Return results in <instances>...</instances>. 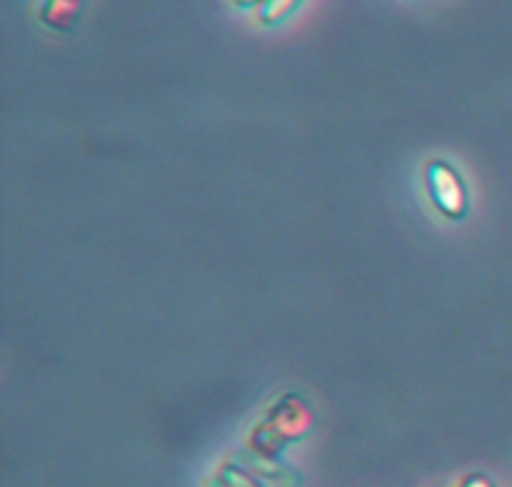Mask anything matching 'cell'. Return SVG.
<instances>
[{"instance_id":"1","label":"cell","mask_w":512,"mask_h":487,"mask_svg":"<svg viewBox=\"0 0 512 487\" xmlns=\"http://www.w3.org/2000/svg\"><path fill=\"white\" fill-rule=\"evenodd\" d=\"M315 428V413L298 395H283L270 408L268 418L250 435V448L263 458H280V450L288 443L308 438Z\"/></svg>"},{"instance_id":"2","label":"cell","mask_w":512,"mask_h":487,"mask_svg":"<svg viewBox=\"0 0 512 487\" xmlns=\"http://www.w3.org/2000/svg\"><path fill=\"white\" fill-rule=\"evenodd\" d=\"M425 185H428V195L433 200L440 215L450 220H460L468 215L470 195L468 185H465L463 175L445 160H433L425 168Z\"/></svg>"},{"instance_id":"3","label":"cell","mask_w":512,"mask_h":487,"mask_svg":"<svg viewBox=\"0 0 512 487\" xmlns=\"http://www.w3.org/2000/svg\"><path fill=\"white\" fill-rule=\"evenodd\" d=\"M85 0H43L40 5V20L50 30L58 33H73L83 18Z\"/></svg>"},{"instance_id":"4","label":"cell","mask_w":512,"mask_h":487,"mask_svg":"<svg viewBox=\"0 0 512 487\" xmlns=\"http://www.w3.org/2000/svg\"><path fill=\"white\" fill-rule=\"evenodd\" d=\"M300 3H303V0H265L258 8V18L268 25L280 23V20L290 18V15L298 10Z\"/></svg>"},{"instance_id":"5","label":"cell","mask_w":512,"mask_h":487,"mask_svg":"<svg viewBox=\"0 0 512 487\" xmlns=\"http://www.w3.org/2000/svg\"><path fill=\"white\" fill-rule=\"evenodd\" d=\"M218 480L225 487H265L258 475L250 473V470L238 468V465H225V468H220Z\"/></svg>"},{"instance_id":"6","label":"cell","mask_w":512,"mask_h":487,"mask_svg":"<svg viewBox=\"0 0 512 487\" xmlns=\"http://www.w3.org/2000/svg\"><path fill=\"white\" fill-rule=\"evenodd\" d=\"M460 487H495V485H493V480L488 478V475L473 473V475H468L463 483H460Z\"/></svg>"},{"instance_id":"7","label":"cell","mask_w":512,"mask_h":487,"mask_svg":"<svg viewBox=\"0 0 512 487\" xmlns=\"http://www.w3.org/2000/svg\"><path fill=\"white\" fill-rule=\"evenodd\" d=\"M265 0H235V5H243V8H260Z\"/></svg>"},{"instance_id":"8","label":"cell","mask_w":512,"mask_h":487,"mask_svg":"<svg viewBox=\"0 0 512 487\" xmlns=\"http://www.w3.org/2000/svg\"><path fill=\"white\" fill-rule=\"evenodd\" d=\"M213 487H225V485H223V483H220V480H215V485H213Z\"/></svg>"}]
</instances>
